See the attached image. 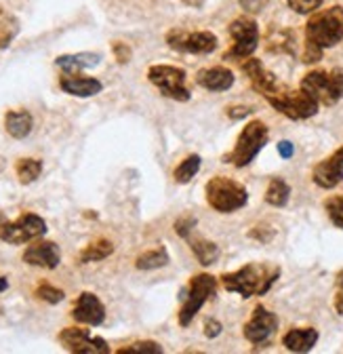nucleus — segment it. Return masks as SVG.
I'll use <instances>...</instances> for the list:
<instances>
[{"instance_id": "20e7f679", "label": "nucleus", "mask_w": 343, "mask_h": 354, "mask_svg": "<svg viewBox=\"0 0 343 354\" xmlns=\"http://www.w3.org/2000/svg\"><path fill=\"white\" fill-rule=\"evenodd\" d=\"M204 196H206L208 207L217 213H234L248 203L246 188L240 182L230 180L226 175L210 177L204 186Z\"/></svg>"}, {"instance_id": "b1692460", "label": "nucleus", "mask_w": 343, "mask_h": 354, "mask_svg": "<svg viewBox=\"0 0 343 354\" xmlns=\"http://www.w3.org/2000/svg\"><path fill=\"white\" fill-rule=\"evenodd\" d=\"M170 261V255L164 247H156V249H148L141 255H137L135 259V268L137 270H158L164 268Z\"/></svg>"}, {"instance_id": "f257e3e1", "label": "nucleus", "mask_w": 343, "mask_h": 354, "mask_svg": "<svg viewBox=\"0 0 343 354\" xmlns=\"http://www.w3.org/2000/svg\"><path fill=\"white\" fill-rule=\"evenodd\" d=\"M343 40V7L335 5L322 11H314L306 24V49L304 64H316L322 59L324 49H331Z\"/></svg>"}, {"instance_id": "ea45409f", "label": "nucleus", "mask_w": 343, "mask_h": 354, "mask_svg": "<svg viewBox=\"0 0 343 354\" xmlns=\"http://www.w3.org/2000/svg\"><path fill=\"white\" fill-rule=\"evenodd\" d=\"M248 114H253V108H248V106H234V108H228V116H230L232 120H240V118H244V116H248Z\"/></svg>"}, {"instance_id": "dca6fc26", "label": "nucleus", "mask_w": 343, "mask_h": 354, "mask_svg": "<svg viewBox=\"0 0 343 354\" xmlns=\"http://www.w3.org/2000/svg\"><path fill=\"white\" fill-rule=\"evenodd\" d=\"M23 263L28 266H36V268H45V270H55L61 263V249L57 243L53 241H32V245H28V249L21 255Z\"/></svg>"}, {"instance_id": "cd10ccee", "label": "nucleus", "mask_w": 343, "mask_h": 354, "mask_svg": "<svg viewBox=\"0 0 343 354\" xmlns=\"http://www.w3.org/2000/svg\"><path fill=\"white\" fill-rule=\"evenodd\" d=\"M291 198V186L282 180V177H272L268 190H266V203L272 207H284Z\"/></svg>"}, {"instance_id": "bb28decb", "label": "nucleus", "mask_w": 343, "mask_h": 354, "mask_svg": "<svg viewBox=\"0 0 343 354\" xmlns=\"http://www.w3.org/2000/svg\"><path fill=\"white\" fill-rule=\"evenodd\" d=\"M15 173H17L19 184L30 186V184H34L38 180L40 173H42V160H38V158H19L15 162Z\"/></svg>"}, {"instance_id": "1a4fd4ad", "label": "nucleus", "mask_w": 343, "mask_h": 354, "mask_svg": "<svg viewBox=\"0 0 343 354\" xmlns=\"http://www.w3.org/2000/svg\"><path fill=\"white\" fill-rule=\"evenodd\" d=\"M148 80L164 97L173 102H190L192 97L190 88L186 86L188 74L184 68L168 66V64H154L148 68Z\"/></svg>"}, {"instance_id": "f8f14e48", "label": "nucleus", "mask_w": 343, "mask_h": 354, "mask_svg": "<svg viewBox=\"0 0 343 354\" xmlns=\"http://www.w3.org/2000/svg\"><path fill=\"white\" fill-rule=\"evenodd\" d=\"M63 350L72 354H110V346L104 337L91 335L89 329L82 327H66L57 335Z\"/></svg>"}, {"instance_id": "c756f323", "label": "nucleus", "mask_w": 343, "mask_h": 354, "mask_svg": "<svg viewBox=\"0 0 343 354\" xmlns=\"http://www.w3.org/2000/svg\"><path fill=\"white\" fill-rule=\"evenodd\" d=\"M200 165H202V158H200L198 154L186 156V158L177 165V169H175V173H173L175 182H177V184H190V182L194 180V177H196V173L200 171Z\"/></svg>"}, {"instance_id": "412c9836", "label": "nucleus", "mask_w": 343, "mask_h": 354, "mask_svg": "<svg viewBox=\"0 0 343 354\" xmlns=\"http://www.w3.org/2000/svg\"><path fill=\"white\" fill-rule=\"evenodd\" d=\"M34 129V118L28 110H9L5 114V131L13 140H26Z\"/></svg>"}, {"instance_id": "f03ea898", "label": "nucleus", "mask_w": 343, "mask_h": 354, "mask_svg": "<svg viewBox=\"0 0 343 354\" xmlns=\"http://www.w3.org/2000/svg\"><path fill=\"white\" fill-rule=\"evenodd\" d=\"M280 272H282L280 266H276V263L253 261V263H246L234 272L222 274L219 281L230 293H238L240 297L248 299V297L266 295L276 285V281L280 279Z\"/></svg>"}, {"instance_id": "7ed1b4c3", "label": "nucleus", "mask_w": 343, "mask_h": 354, "mask_svg": "<svg viewBox=\"0 0 343 354\" xmlns=\"http://www.w3.org/2000/svg\"><path fill=\"white\" fill-rule=\"evenodd\" d=\"M268 140H270V129L264 120L246 122V127L240 131V136L234 144V150L224 156V162L234 165L238 169L248 167L257 158V154L266 148Z\"/></svg>"}, {"instance_id": "2eb2a0df", "label": "nucleus", "mask_w": 343, "mask_h": 354, "mask_svg": "<svg viewBox=\"0 0 343 354\" xmlns=\"http://www.w3.org/2000/svg\"><path fill=\"white\" fill-rule=\"evenodd\" d=\"M242 72L246 74V78H248V82H251V86L255 88L257 93H259L262 97H270V95H274V93H278L280 88L284 86V84H280L278 82V78L259 62V59H255V57H248V59H244L242 62Z\"/></svg>"}, {"instance_id": "6e6552de", "label": "nucleus", "mask_w": 343, "mask_h": 354, "mask_svg": "<svg viewBox=\"0 0 343 354\" xmlns=\"http://www.w3.org/2000/svg\"><path fill=\"white\" fill-rule=\"evenodd\" d=\"M266 102L280 114H284L291 120H308L318 114L320 104L299 86V91H291V88L282 86L278 93L266 97Z\"/></svg>"}, {"instance_id": "aec40b11", "label": "nucleus", "mask_w": 343, "mask_h": 354, "mask_svg": "<svg viewBox=\"0 0 343 354\" xmlns=\"http://www.w3.org/2000/svg\"><path fill=\"white\" fill-rule=\"evenodd\" d=\"M318 337H320V333L314 327H295V329H288L282 335V346L288 352L304 354V352H310L316 346Z\"/></svg>"}, {"instance_id": "393cba45", "label": "nucleus", "mask_w": 343, "mask_h": 354, "mask_svg": "<svg viewBox=\"0 0 343 354\" xmlns=\"http://www.w3.org/2000/svg\"><path fill=\"white\" fill-rule=\"evenodd\" d=\"M190 249L200 266H213L219 259V245L206 239H190Z\"/></svg>"}, {"instance_id": "4be33fe9", "label": "nucleus", "mask_w": 343, "mask_h": 354, "mask_svg": "<svg viewBox=\"0 0 343 354\" xmlns=\"http://www.w3.org/2000/svg\"><path fill=\"white\" fill-rule=\"evenodd\" d=\"M99 62H101L99 53H68V55L55 57V66L61 68L66 74H76L80 70L95 68L99 66Z\"/></svg>"}, {"instance_id": "2f4dec72", "label": "nucleus", "mask_w": 343, "mask_h": 354, "mask_svg": "<svg viewBox=\"0 0 343 354\" xmlns=\"http://www.w3.org/2000/svg\"><path fill=\"white\" fill-rule=\"evenodd\" d=\"M324 211L329 215V219L333 221V224L343 230V196L337 194V196H329L324 201Z\"/></svg>"}, {"instance_id": "5701e85b", "label": "nucleus", "mask_w": 343, "mask_h": 354, "mask_svg": "<svg viewBox=\"0 0 343 354\" xmlns=\"http://www.w3.org/2000/svg\"><path fill=\"white\" fill-rule=\"evenodd\" d=\"M114 243L108 241V239H97L93 241L91 245L84 247L80 253H78V263H95V261H104L108 259L112 253H114Z\"/></svg>"}, {"instance_id": "9d476101", "label": "nucleus", "mask_w": 343, "mask_h": 354, "mask_svg": "<svg viewBox=\"0 0 343 354\" xmlns=\"http://www.w3.org/2000/svg\"><path fill=\"white\" fill-rule=\"evenodd\" d=\"M47 221L36 213H21L15 221L0 224V241L7 245H26L47 234Z\"/></svg>"}, {"instance_id": "e433bc0d", "label": "nucleus", "mask_w": 343, "mask_h": 354, "mask_svg": "<svg viewBox=\"0 0 343 354\" xmlns=\"http://www.w3.org/2000/svg\"><path fill=\"white\" fill-rule=\"evenodd\" d=\"M333 306H335V313L343 317V268L335 274V299H333Z\"/></svg>"}, {"instance_id": "a211bd4d", "label": "nucleus", "mask_w": 343, "mask_h": 354, "mask_svg": "<svg viewBox=\"0 0 343 354\" xmlns=\"http://www.w3.org/2000/svg\"><path fill=\"white\" fill-rule=\"evenodd\" d=\"M59 88L63 93L72 95V97H95L104 91V82L93 78V76H80L76 74H66L59 78Z\"/></svg>"}, {"instance_id": "6ab92c4d", "label": "nucleus", "mask_w": 343, "mask_h": 354, "mask_svg": "<svg viewBox=\"0 0 343 354\" xmlns=\"http://www.w3.org/2000/svg\"><path fill=\"white\" fill-rule=\"evenodd\" d=\"M234 72L224 68V66H213V68H202L196 74V84L206 88L213 93H224L234 84Z\"/></svg>"}, {"instance_id": "79ce46f5", "label": "nucleus", "mask_w": 343, "mask_h": 354, "mask_svg": "<svg viewBox=\"0 0 343 354\" xmlns=\"http://www.w3.org/2000/svg\"><path fill=\"white\" fill-rule=\"evenodd\" d=\"M9 289V279L7 277H0V293H5Z\"/></svg>"}, {"instance_id": "7c9ffc66", "label": "nucleus", "mask_w": 343, "mask_h": 354, "mask_svg": "<svg viewBox=\"0 0 343 354\" xmlns=\"http://www.w3.org/2000/svg\"><path fill=\"white\" fill-rule=\"evenodd\" d=\"M118 354H162L164 348L158 344V342H152V339H139V342H133L128 346H122L116 350Z\"/></svg>"}, {"instance_id": "f3484780", "label": "nucleus", "mask_w": 343, "mask_h": 354, "mask_svg": "<svg viewBox=\"0 0 343 354\" xmlns=\"http://www.w3.org/2000/svg\"><path fill=\"white\" fill-rule=\"evenodd\" d=\"M312 182L322 190H333L343 182V146L312 169Z\"/></svg>"}, {"instance_id": "ddd939ff", "label": "nucleus", "mask_w": 343, "mask_h": 354, "mask_svg": "<svg viewBox=\"0 0 343 354\" xmlns=\"http://www.w3.org/2000/svg\"><path fill=\"white\" fill-rule=\"evenodd\" d=\"M276 329H278V317L264 306H255L253 315H251L248 323L244 325L242 333L251 344L262 346V344H268L272 339Z\"/></svg>"}, {"instance_id": "4c0bfd02", "label": "nucleus", "mask_w": 343, "mask_h": 354, "mask_svg": "<svg viewBox=\"0 0 343 354\" xmlns=\"http://www.w3.org/2000/svg\"><path fill=\"white\" fill-rule=\"evenodd\" d=\"M238 5H240V9L244 13L257 15V13H262L270 5V0H238Z\"/></svg>"}, {"instance_id": "4468645a", "label": "nucleus", "mask_w": 343, "mask_h": 354, "mask_svg": "<svg viewBox=\"0 0 343 354\" xmlns=\"http://www.w3.org/2000/svg\"><path fill=\"white\" fill-rule=\"evenodd\" d=\"M70 317H72L76 323H80V325L99 327V325H104V321H106V306H104V301H101L95 293H91V291H82V293L78 295V299L74 301V306H72Z\"/></svg>"}, {"instance_id": "a878e982", "label": "nucleus", "mask_w": 343, "mask_h": 354, "mask_svg": "<svg viewBox=\"0 0 343 354\" xmlns=\"http://www.w3.org/2000/svg\"><path fill=\"white\" fill-rule=\"evenodd\" d=\"M17 34H19V21H17V17L0 7V51L11 47V42L15 40Z\"/></svg>"}, {"instance_id": "72a5a7b5", "label": "nucleus", "mask_w": 343, "mask_h": 354, "mask_svg": "<svg viewBox=\"0 0 343 354\" xmlns=\"http://www.w3.org/2000/svg\"><path fill=\"white\" fill-rule=\"evenodd\" d=\"M286 5L297 13V15H310L320 9L322 0H286Z\"/></svg>"}, {"instance_id": "f704fd0d", "label": "nucleus", "mask_w": 343, "mask_h": 354, "mask_svg": "<svg viewBox=\"0 0 343 354\" xmlns=\"http://www.w3.org/2000/svg\"><path fill=\"white\" fill-rule=\"evenodd\" d=\"M196 224H198V219L194 215H184V217H179L175 221V234L182 236V239H190V234L194 232Z\"/></svg>"}, {"instance_id": "a19ab883", "label": "nucleus", "mask_w": 343, "mask_h": 354, "mask_svg": "<svg viewBox=\"0 0 343 354\" xmlns=\"http://www.w3.org/2000/svg\"><path fill=\"white\" fill-rule=\"evenodd\" d=\"M278 154H280L282 158H286V160H288V158H293V154H295V146H293L291 142H286V140H284V142H280V144H278Z\"/></svg>"}, {"instance_id": "58836bf2", "label": "nucleus", "mask_w": 343, "mask_h": 354, "mask_svg": "<svg viewBox=\"0 0 343 354\" xmlns=\"http://www.w3.org/2000/svg\"><path fill=\"white\" fill-rule=\"evenodd\" d=\"M222 331H224V327H222V323H219L217 319H206V321H204V335H206L208 339L219 337Z\"/></svg>"}, {"instance_id": "37998d69", "label": "nucleus", "mask_w": 343, "mask_h": 354, "mask_svg": "<svg viewBox=\"0 0 343 354\" xmlns=\"http://www.w3.org/2000/svg\"><path fill=\"white\" fill-rule=\"evenodd\" d=\"M186 5H190V7H202L204 5V0H184Z\"/></svg>"}, {"instance_id": "9b49d317", "label": "nucleus", "mask_w": 343, "mask_h": 354, "mask_svg": "<svg viewBox=\"0 0 343 354\" xmlns=\"http://www.w3.org/2000/svg\"><path fill=\"white\" fill-rule=\"evenodd\" d=\"M166 44L177 53H190V55H208L219 47L217 36L200 30V32H186L179 28H173L166 32Z\"/></svg>"}, {"instance_id": "c9c22d12", "label": "nucleus", "mask_w": 343, "mask_h": 354, "mask_svg": "<svg viewBox=\"0 0 343 354\" xmlns=\"http://www.w3.org/2000/svg\"><path fill=\"white\" fill-rule=\"evenodd\" d=\"M112 53H114V57H116V62H118L120 66L128 64V62H131V57H133L131 47H128L126 42H120V40H114V42H112Z\"/></svg>"}, {"instance_id": "423d86ee", "label": "nucleus", "mask_w": 343, "mask_h": 354, "mask_svg": "<svg viewBox=\"0 0 343 354\" xmlns=\"http://www.w3.org/2000/svg\"><path fill=\"white\" fill-rule=\"evenodd\" d=\"M308 91L320 106H335L343 100V68L326 70H312L302 78L299 84Z\"/></svg>"}, {"instance_id": "473e14b6", "label": "nucleus", "mask_w": 343, "mask_h": 354, "mask_svg": "<svg viewBox=\"0 0 343 354\" xmlns=\"http://www.w3.org/2000/svg\"><path fill=\"white\" fill-rule=\"evenodd\" d=\"M34 295H36L40 301H47V304H51V306L63 301V297H66L63 289H57V287H53L51 283H40V285L34 289Z\"/></svg>"}, {"instance_id": "c85d7f7f", "label": "nucleus", "mask_w": 343, "mask_h": 354, "mask_svg": "<svg viewBox=\"0 0 343 354\" xmlns=\"http://www.w3.org/2000/svg\"><path fill=\"white\" fill-rule=\"evenodd\" d=\"M268 49L274 53H295V34L291 30H276L268 36Z\"/></svg>"}, {"instance_id": "39448f33", "label": "nucleus", "mask_w": 343, "mask_h": 354, "mask_svg": "<svg viewBox=\"0 0 343 354\" xmlns=\"http://www.w3.org/2000/svg\"><path fill=\"white\" fill-rule=\"evenodd\" d=\"M217 293V279L213 277V274H196L190 279V283L186 285V289L179 293L182 297V308H179V313H177V321L182 327H188L196 315L200 313V308L210 299V297H215Z\"/></svg>"}, {"instance_id": "0eeeda50", "label": "nucleus", "mask_w": 343, "mask_h": 354, "mask_svg": "<svg viewBox=\"0 0 343 354\" xmlns=\"http://www.w3.org/2000/svg\"><path fill=\"white\" fill-rule=\"evenodd\" d=\"M228 34L232 36L234 44L224 53V62H244L253 57V53L259 47V26L246 15L236 17L228 26Z\"/></svg>"}]
</instances>
